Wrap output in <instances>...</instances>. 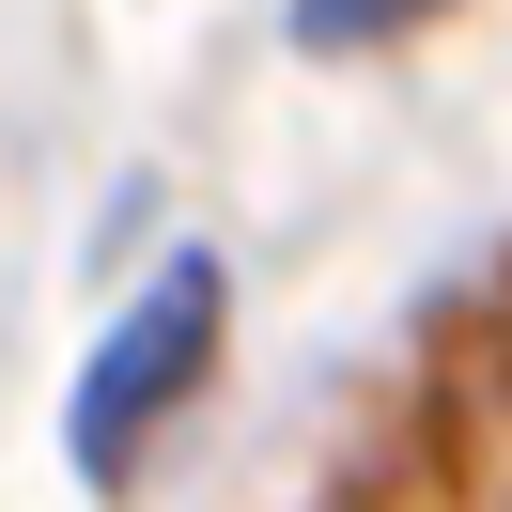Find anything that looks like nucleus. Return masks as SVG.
I'll use <instances>...</instances> for the list:
<instances>
[{
  "label": "nucleus",
  "instance_id": "obj_1",
  "mask_svg": "<svg viewBox=\"0 0 512 512\" xmlns=\"http://www.w3.org/2000/svg\"><path fill=\"white\" fill-rule=\"evenodd\" d=\"M202 357H218V264L187 249V264H156V295H140V311L109 326V357L78 373V466H125V450L187 404Z\"/></svg>",
  "mask_w": 512,
  "mask_h": 512
},
{
  "label": "nucleus",
  "instance_id": "obj_2",
  "mask_svg": "<svg viewBox=\"0 0 512 512\" xmlns=\"http://www.w3.org/2000/svg\"><path fill=\"white\" fill-rule=\"evenodd\" d=\"M311 32H388V16H419V0H295Z\"/></svg>",
  "mask_w": 512,
  "mask_h": 512
}]
</instances>
